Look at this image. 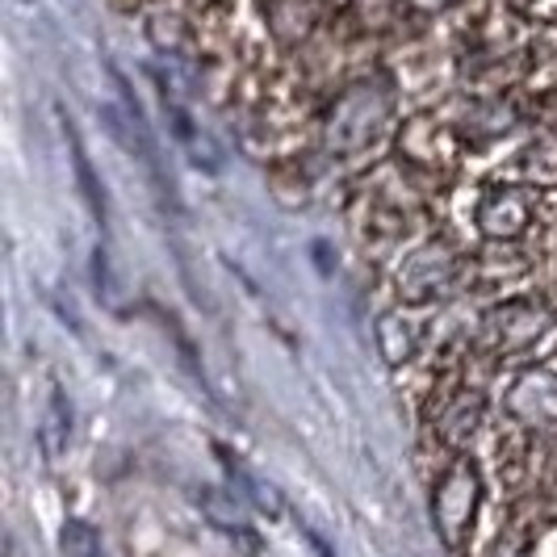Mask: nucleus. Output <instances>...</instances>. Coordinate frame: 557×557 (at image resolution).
I'll return each mask as SVG.
<instances>
[{
	"instance_id": "obj_2",
	"label": "nucleus",
	"mask_w": 557,
	"mask_h": 557,
	"mask_svg": "<svg viewBox=\"0 0 557 557\" xmlns=\"http://www.w3.org/2000/svg\"><path fill=\"white\" fill-rule=\"evenodd\" d=\"M67 143H72V156H76V176H81L84 194H88V206H92V214L106 223V194L97 189V181H92V164H88V156H84L81 139H76V131H72V122H67Z\"/></svg>"
},
{
	"instance_id": "obj_1",
	"label": "nucleus",
	"mask_w": 557,
	"mask_h": 557,
	"mask_svg": "<svg viewBox=\"0 0 557 557\" xmlns=\"http://www.w3.org/2000/svg\"><path fill=\"white\" fill-rule=\"evenodd\" d=\"M59 545H63V557H106V545H101V532L84 520H67L63 532H59Z\"/></svg>"
}]
</instances>
